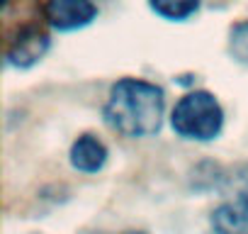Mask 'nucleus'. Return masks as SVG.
Masks as SVG:
<instances>
[{"mask_svg": "<svg viewBox=\"0 0 248 234\" xmlns=\"http://www.w3.org/2000/svg\"><path fill=\"white\" fill-rule=\"evenodd\" d=\"M229 51L236 61L241 64H248V20L238 22L231 27V34H229Z\"/></svg>", "mask_w": 248, "mask_h": 234, "instance_id": "6e6552de", "label": "nucleus"}, {"mask_svg": "<svg viewBox=\"0 0 248 234\" xmlns=\"http://www.w3.org/2000/svg\"><path fill=\"white\" fill-rule=\"evenodd\" d=\"M124 234H144V232H124Z\"/></svg>", "mask_w": 248, "mask_h": 234, "instance_id": "1a4fd4ad", "label": "nucleus"}, {"mask_svg": "<svg viewBox=\"0 0 248 234\" xmlns=\"http://www.w3.org/2000/svg\"><path fill=\"white\" fill-rule=\"evenodd\" d=\"M149 3H151L156 15H161L166 20H173V22L187 20L200 8V0H149Z\"/></svg>", "mask_w": 248, "mask_h": 234, "instance_id": "0eeeda50", "label": "nucleus"}, {"mask_svg": "<svg viewBox=\"0 0 248 234\" xmlns=\"http://www.w3.org/2000/svg\"><path fill=\"white\" fill-rule=\"evenodd\" d=\"M95 5L90 0H46L44 17L54 30L71 32L78 27H85L95 20Z\"/></svg>", "mask_w": 248, "mask_h": 234, "instance_id": "7ed1b4c3", "label": "nucleus"}, {"mask_svg": "<svg viewBox=\"0 0 248 234\" xmlns=\"http://www.w3.org/2000/svg\"><path fill=\"white\" fill-rule=\"evenodd\" d=\"M107 161V147L93 137V134H83L73 142L71 147V164L73 168L78 171H85V173H95L105 166Z\"/></svg>", "mask_w": 248, "mask_h": 234, "instance_id": "423d86ee", "label": "nucleus"}, {"mask_svg": "<svg viewBox=\"0 0 248 234\" xmlns=\"http://www.w3.org/2000/svg\"><path fill=\"white\" fill-rule=\"evenodd\" d=\"M170 125L185 139L207 142L221 132L224 110L212 93L195 90L178 100V105L173 107V115H170Z\"/></svg>", "mask_w": 248, "mask_h": 234, "instance_id": "f03ea898", "label": "nucleus"}, {"mask_svg": "<svg viewBox=\"0 0 248 234\" xmlns=\"http://www.w3.org/2000/svg\"><path fill=\"white\" fill-rule=\"evenodd\" d=\"M49 49V34L39 27H22L10 42H8V51L5 59L10 66L17 68H27L32 64H37Z\"/></svg>", "mask_w": 248, "mask_h": 234, "instance_id": "20e7f679", "label": "nucleus"}, {"mask_svg": "<svg viewBox=\"0 0 248 234\" xmlns=\"http://www.w3.org/2000/svg\"><path fill=\"white\" fill-rule=\"evenodd\" d=\"M217 234H248V185L212 212Z\"/></svg>", "mask_w": 248, "mask_h": 234, "instance_id": "39448f33", "label": "nucleus"}, {"mask_svg": "<svg viewBox=\"0 0 248 234\" xmlns=\"http://www.w3.org/2000/svg\"><path fill=\"white\" fill-rule=\"evenodd\" d=\"M166 98L163 90L141 78H122L105 102L107 125L124 137H151L161 130Z\"/></svg>", "mask_w": 248, "mask_h": 234, "instance_id": "f257e3e1", "label": "nucleus"}]
</instances>
